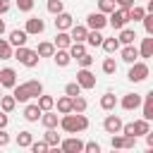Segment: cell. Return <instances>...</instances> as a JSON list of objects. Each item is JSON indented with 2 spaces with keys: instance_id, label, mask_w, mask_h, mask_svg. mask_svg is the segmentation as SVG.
Listing matches in <instances>:
<instances>
[{
  "instance_id": "cell-1",
  "label": "cell",
  "mask_w": 153,
  "mask_h": 153,
  "mask_svg": "<svg viewBox=\"0 0 153 153\" xmlns=\"http://www.w3.org/2000/svg\"><path fill=\"white\" fill-rule=\"evenodd\" d=\"M43 93V86H41V81H36V79H31V81H26V84H19V86H14V100H19V103H26L29 98H38Z\"/></svg>"
},
{
  "instance_id": "cell-2",
  "label": "cell",
  "mask_w": 153,
  "mask_h": 153,
  "mask_svg": "<svg viewBox=\"0 0 153 153\" xmlns=\"http://www.w3.org/2000/svg\"><path fill=\"white\" fill-rule=\"evenodd\" d=\"M60 127H62L65 131H69V134H76V131H84V129L88 127V120H86L81 112H76V115L65 112V117L60 120Z\"/></svg>"
},
{
  "instance_id": "cell-3",
  "label": "cell",
  "mask_w": 153,
  "mask_h": 153,
  "mask_svg": "<svg viewBox=\"0 0 153 153\" xmlns=\"http://www.w3.org/2000/svg\"><path fill=\"white\" fill-rule=\"evenodd\" d=\"M14 57H17L22 65H26V67H36V65H38V53H36V50H29L26 45H17Z\"/></svg>"
},
{
  "instance_id": "cell-4",
  "label": "cell",
  "mask_w": 153,
  "mask_h": 153,
  "mask_svg": "<svg viewBox=\"0 0 153 153\" xmlns=\"http://www.w3.org/2000/svg\"><path fill=\"white\" fill-rule=\"evenodd\" d=\"M127 22H129V10H124V7H122L120 12H115V10L110 12V19H108V24H110L112 29H122Z\"/></svg>"
},
{
  "instance_id": "cell-5",
  "label": "cell",
  "mask_w": 153,
  "mask_h": 153,
  "mask_svg": "<svg viewBox=\"0 0 153 153\" xmlns=\"http://www.w3.org/2000/svg\"><path fill=\"white\" fill-rule=\"evenodd\" d=\"M129 81H143L148 76V65L143 62H131V69H129Z\"/></svg>"
},
{
  "instance_id": "cell-6",
  "label": "cell",
  "mask_w": 153,
  "mask_h": 153,
  "mask_svg": "<svg viewBox=\"0 0 153 153\" xmlns=\"http://www.w3.org/2000/svg\"><path fill=\"white\" fill-rule=\"evenodd\" d=\"M105 24H108V19H105V12H91V14L86 17V26H88V29H96V31H100Z\"/></svg>"
},
{
  "instance_id": "cell-7",
  "label": "cell",
  "mask_w": 153,
  "mask_h": 153,
  "mask_svg": "<svg viewBox=\"0 0 153 153\" xmlns=\"http://www.w3.org/2000/svg\"><path fill=\"white\" fill-rule=\"evenodd\" d=\"M76 84H79L81 88H93V86H96V76L88 72V67H81V72L76 74Z\"/></svg>"
},
{
  "instance_id": "cell-8",
  "label": "cell",
  "mask_w": 153,
  "mask_h": 153,
  "mask_svg": "<svg viewBox=\"0 0 153 153\" xmlns=\"http://www.w3.org/2000/svg\"><path fill=\"white\" fill-rule=\"evenodd\" d=\"M0 86H5V88H14V86H17V72L10 69V67L0 69Z\"/></svg>"
},
{
  "instance_id": "cell-9",
  "label": "cell",
  "mask_w": 153,
  "mask_h": 153,
  "mask_svg": "<svg viewBox=\"0 0 153 153\" xmlns=\"http://www.w3.org/2000/svg\"><path fill=\"white\" fill-rule=\"evenodd\" d=\"M43 29H45V24H43V19H38V17H31V19H26V33L29 36H38V33H43Z\"/></svg>"
},
{
  "instance_id": "cell-10",
  "label": "cell",
  "mask_w": 153,
  "mask_h": 153,
  "mask_svg": "<svg viewBox=\"0 0 153 153\" xmlns=\"http://www.w3.org/2000/svg\"><path fill=\"white\" fill-rule=\"evenodd\" d=\"M103 129H105L108 134H117V131L122 129V120H120L117 115H108L105 122H103Z\"/></svg>"
},
{
  "instance_id": "cell-11",
  "label": "cell",
  "mask_w": 153,
  "mask_h": 153,
  "mask_svg": "<svg viewBox=\"0 0 153 153\" xmlns=\"http://www.w3.org/2000/svg\"><path fill=\"white\" fill-rule=\"evenodd\" d=\"M141 105V96L139 93H127L124 98H122V108L124 110H136Z\"/></svg>"
},
{
  "instance_id": "cell-12",
  "label": "cell",
  "mask_w": 153,
  "mask_h": 153,
  "mask_svg": "<svg viewBox=\"0 0 153 153\" xmlns=\"http://www.w3.org/2000/svg\"><path fill=\"white\" fill-rule=\"evenodd\" d=\"M26 38H29V33L22 31V29H12L10 31V45H24Z\"/></svg>"
},
{
  "instance_id": "cell-13",
  "label": "cell",
  "mask_w": 153,
  "mask_h": 153,
  "mask_svg": "<svg viewBox=\"0 0 153 153\" xmlns=\"http://www.w3.org/2000/svg\"><path fill=\"white\" fill-rule=\"evenodd\" d=\"M62 151H67V153H79V151H84V143H81L79 139H67V141H62Z\"/></svg>"
},
{
  "instance_id": "cell-14",
  "label": "cell",
  "mask_w": 153,
  "mask_h": 153,
  "mask_svg": "<svg viewBox=\"0 0 153 153\" xmlns=\"http://www.w3.org/2000/svg\"><path fill=\"white\" fill-rule=\"evenodd\" d=\"M55 26H57L60 31H67V29L72 26V14H67V12H60V14H57V19H55Z\"/></svg>"
},
{
  "instance_id": "cell-15",
  "label": "cell",
  "mask_w": 153,
  "mask_h": 153,
  "mask_svg": "<svg viewBox=\"0 0 153 153\" xmlns=\"http://www.w3.org/2000/svg\"><path fill=\"white\" fill-rule=\"evenodd\" d=\"M136 57H139V50H136L131 43L122 48V60H124V62H129V65H131V62H136Z\"/></svg>"
},
{
  "instance_id": "cell-16",
  "label": "cell",
  "mask_w": 153,
  "mask_h": 153,
  "mask_svg": "<svg viewBox=\"0 0 153 153\" xmlns=\"http://www.w3.org/2000/svg\"><path fill=\"white\" fill-rule=\"evenodd\" d=\"M41 112H43V110H41L38 105H26V108H24V117H26L29 122H38V120H41Z\"/></svg>"
},
{
  "instance_id": "cell-17",
  "label": "cell",
  "mask_w": 153,
  "mask_h": 153,
  "mask_svg": "<svg viewBox=\"0 0 153 153\" xmlns=\"http://www.w3.org/2000/svg\"><path fill=\"white\" fill-rule=\"evenodd\" d=\"M53 57H55V62H57L60 67H67V65H69V60H72V55H69L65 48H60L57 53H53Z\"/></svg>"
},
{
  "instance_id": "cell-18",
  "label": "cell",
  "mask_w": 153,
  "mask_h": 153,
  "mask_svg": "<svg viewBox=\"0 0 153 153\" xmlns=\"http://www.w3.org/2000/svg\"><path fill=\"white\" fill-rule=\"evenodd\" d=\"M143 120H153V91L146 96V100H143Z\"/></svg>"
},
{
  "instance_id": "cell-19",
  "label": "cell",
  "mask_w": 153,
  "mask_h": 153,
  "mask_svg": "<svg viewBox=\"0 0 153 153\" xmlns=\"http://www.w3.org/2000/svg\"><path fill=\"white\" fill-rule=\"evenodd\" d=\"M41 122H43V127H45V129L57 127V115H55V112H50V110H45V115L41 112Z\"/></svg>"
},
{
  "instance_id": "cell-20",
  "label": "cell",
  "mask_w": 153,
  "mask_h": 153,
  "mask_svg": "<svg viewBox=\"0 0 153 153\" xmlns=\"http://www.w3.org/2000/svg\"><path fill=\"white\" fill-rule=\"evenodd\" d=\"M69 29H72V36H69L72 41H86V33H88L86 26H74V24H72Z\"/></svg>"
},
{
  "instance_id": "cell-21",
  "label": "cell",
  "mask_w": 153,
  "mask_h": 153,
  "mask_svg": "<svg viewBox=\"0 0 153 153\" xmlns=\"http://www.w3.org/2000/svg\"><path fill=\"white\" fill-rule=\"evenodd\" d=\"M100 45H103V50H105V53H117V50H120V41H117L115 36H112V38H103V43H100Z\"/></svg>"
},
{
  "instance_id": "cell-22",
  "label": "cell",
  "mask_w": 153,
  "mask_h": 153,
  "mask_svg": "<svg viewBox=\"0 0 153 153\" xmlns=\"http://www.w3.org/2000/svg\"><path fill=\"white\" fill-rule=\"evenodd\" d=\"M36 53H38V57H53V53H55V45H53V43H38Z\"/></svg>"
},
{
  "instance_id": "cell-23",
  "label": "cell",
  "mask_w": 153,
  "mask_h": 153,
  "mask_svg": "<svg viewBox=\"0 0 153 153\" xmlns=\"http://www.w3.org/2000/svg\"><path fill=\"white\" fill-rule=\"evenodd\" d=\"M134 38H136V33H134L131 29H124V26H122V31H120V38H117V41H120V43H124V45H129V43H134Z\"/></svg>"
},
{
  "instance_id": "cell-24",
  "label": "cell",
  "mask_w": 153,
  "mask_h": 153,
  "mask_svg": "<svg viewBox=\"0 0 153 153\" xmlns=\"http://www.w3.org/2000/svg\"><path fill=\"white\" fill-rule=\"evenodd\" d=\"M14 105H17L14 96H2V98H0V108H2V112H12Z\"/></svg>"
},
{
  "instance_id": "cell-25",
  "label": "cell",
  "mask_w": 153,
  "mask_h": 153,
  "mask_svg": "<svg viewBox=\"0 0 153 153\" xmlns=\"http://www.w3.org/2000/svg\"><path fill=\"white\" fill-rule=\"evenodd\" d=\"M139 55H141V57H151V55H153V38H143Z\"/></svg>"
},
{
  "instance_id": "cell-26",
  "label": "cell",
  "mask_w": 153,
  "mask_h": 153,
  "mask_svg": "<svg viewBox=\"0 0 153 153\" xmlns=\"http://www.w3.org/2000/svg\"><path fill=\"white\" fill-rule=\"evenodd\" d=\"M84 53H86L84 41H74V43H69V55H72V57H79V55H84Z\"/></svg>"
},
{
  "instance_id": "cell-27",
  "label": "cell",
  "mask_w": 153,
  "mask_h": 153,
  "mask_svg": "<svg viewBox=\"0 0 153 153\" xmlns=\"http://www.w3.org/2000/svg\"><path fill=\"white\" fill-rule=\"evenodd\" d=\"M115 105H117V98H115L112 93H105V96L100 98V108H103V110H112Z\"/></svg>"
},
{
  "instance_id": "cell-28",
  "label": "cell",
  "mask_w": 153,
  "mask_h": 153,
  "mask_svg": "<svg viewBox=\"0 0 153 153\" xmlns=\"http://www.w3.org/2000/svg\"><path fill=\"white\" fill-rule=\"evenodd\" d=\"M31 141H33V139H31V131H26V129H24V131H19V134H17V143H19L22 148H29V146H31Z\"/></svg>"
},
{
  "instance_id": "cell-29",
  "label": "cell",
  "mask_w": 153,
  "mask_h": 153,
  "mask_svg": "<svg viewBox=\"0 0 153 153\" xmlns=\"http://www.w3.org/2000/svg\"><path fill=\"white\" fill-rule=\"evenodd\" d=\"M69 43H72V38H69V33H65V31H60V33L55 36V45H57V48H69Z\"/></svg>"
},
{
  "instance_id": "cell-30",
  "label": "cell",
  "mask_w": 153,
  "mask_h": 153,
  "mask_svg": "<svg viewBox=\"0 0 153 153\" xmlns=\"http://www.w3.org/2000/svg\"><path fill=\"white\" fill-rule=\"evenodd\" d=\"M84 110H86V100H84L81 93H79V96L72 98V112H84Z\"/></svg>"
},
{
  "instance_id": "cell-31",
  "label": "cell",
  "mask_w": 153,
  "mask_h": 153,
  "mask_svg": "<svg viewBox=\"0 0 153 153\" xmlns=\"http://www.w3.org/2000/svg\"><path fill=\"white\" fill-rule=\"evenodd\" d=\"M45 143H48V146H57V143H60V134L55 131V127H50V129L45 131Z\"/></svg>"
},
{
  "instance_id": "cell-32",
  "label": "cell",
  "mask_w": 153,
  "mask_h": 153,
  "mask_svg": "<svg viewBox=\"0 0 153 153\" xmlns=\"http://www.w3.org/2000/svg\"><path fill=\"white\" fill-rule=\"evenodd\" d=\"M53 105H55V100L50 98V96H38V108L45 112V110H53Z\"/></svg>"
},
{
  "instance_id": "cell-33",
  "label": "cell",
  "mask_w": 153,
  "mask_h": 153,
  "mask_svg": "<svg viewBox=\"0 0 153 153\" xmlns=\"http://www.w3.org/2000/svg\"><path fill=\"white\" fill-rule=\"evenodd\" d=\"M57 110L65 115V112H72V98L69 96H65V98H60L57 100Z\"/></svg>"
},
{
  "instance_id": "cell-34",
  "label": "cell",
  "mask_w": 153,
  "mask_h": 153,
  "mask_svg": "<svg viewBox=\"0 0 153 153\" xmlns=\"http://www.w3.org/2000/svg\"><path fill=\"white\" fill-rule=\"evenodd\" d=\"M10 57H12L10 41H2V38H0V60H10Z\"/></svg>"
},
{
  "instance_id": "cell-35",
  "label": "cell",
  "mask_w": 153,
  "mask_h": 153,
  "mask_svg": "<svg viewBox=\"0 0 153 153\" xmlns=\"http://www.w3.org/2000/svg\"><path fill=\"white\" fill-rule=\"evenodd\" d=\"M103 72H105V74H115V72H117V62H115V57H105V62H103Z\"/></svg>"
},
{
  "instance_id": "cell-36",
  "label": "cell",
  "mask_w": 153,
  "mask_h": 153,
  "mask_svg": "<svg viewBox=\"0 0 153 153\" xmlns=\"http://www.w3.org/2000/svg\"><path fill=\"white\" fill-rule=\"evenodd\" d=\"M131 124H134V134H146V131H151L148 120H139V122H131Z\"/></svg>"
},
{
  "instance_id": "cell-37",
  "label": "cell",
  "mask_w": 153,
  "mask_h": 153,
  "mask_svg": "<svg viewBox=\"0 0 153 153\" xmlns=\"http://www.w3.org/2000/svg\"><path fill=\"white\" fill-rule=\"evenodd\" d=\"M143 14H146V10L143 7H129V19H134V22H139V19H143Z\"/></svg>"
},
{
  "instance_id": "cell-38",
  "label": "cell",
  "mask_w": 153,
  "mask_h": 153,
  "mask_svg": "<svg viewBox=\"0 0 153 153\" xmlns=\"http://www.w3.org/2000/svg\"><path fill=\"white\" fill-rule=\"evenodd\" d=\"M86 41H88V45H100V43H103V36L93 29L91 33H86Z\"/></svg>"
},
{
  "instance_id": "cell-39",
  "label": "cell",
  "mask_w": 153,
  "mask_h": 153,
  "mask_svg": "<svg viewBox=\"0 0 153 153\" xmlns=\"http://www.w3.org/2000/svg\"><path fill=\"white\" fill-rule=\"evenodd\" d=\"M65 93H67L69 98H74V96H79V93H81V86H79L76 81H72V84H67V86H65Z\"/></svg>"
},
{
  "instance_id": "cell-40",
  "label": "cell",
  "mask_w": 153,
  "mask_h": 153,
  "mask_svg": "<svg viewBox=\"0 0 153 153\" xmlns=\"http://www.w3.org/2000/svg\"><path fill=\"white\" fill-rule=\"evenodd\" d=\"M115 10V0H98V12H112Z\"/></svg>"
},
{
  "instance_id": "cell-41",
  "label": "cell",
  "mask_w": 153,
  "mask_h": 153,
  "mask_svg": "<svg viewBox=\"0 0 153 153\" xmlns=\"http://www.w3.org/2000/svg\"><path fill=\"white\" fill-rule=\"evenodd\" d=\"M48 12L60 14V12H62V0H48Z\"/></svg>"
},
{
  "instance_id": "cell-42",
  "label": "cell",
  "mask_w": 153,
  "mask_h": 153,
  "mask_svg": "<svg viewBox=\"0 0 153 153\" xmlns=\"http://www.w3.org/2000/svg\"><path fill=\"white\" fill-rule=\"evenodd\" d=\"M29 148H31V151H33V153H45V151H48V148H50V146H48V143H45V141H41V143H38V141H36V143H33V141H31V146H29Z\"/></svg>"
},
{
  "instance_id": "cell-43",
  "label": "cell",
  "mask_w": 153,
  "mask_h": 153,
  "mask_svg": "<svg viewBox=\"0 0 153 153\" xmlns=\"http://www.w3.org/2000/svg\"><path fill=\"white\" fill-rule=\"evenodd\" d=\"M143 26H146V33L151 36L153 33V14H143Z\"/></svg>"
},
{
  "instance_id": "cell-44",
  "label": "cell",
  "mask_w": 153,
  "mask_h": 153,
  "mask_svg": "<svg viewBox=\"0 0 153 153\" xmlns=\"http://www.w3.org/2000/svg\"><path fill=\"white\" fill-rule=\"evenodd\" d=\"M76 60H79V65H81V67H91V65H93V57H91L88 53H84V55H79Z\"/></svg>"
},
{
  "instance_id": "cell-45",
  "label": "cell",
  "mask_w": 153,
  "mask_h": 153,
  "mask_svg": "<svg viewBox=\"0 0 153 153\" xmlns=\"http://www.w3.org/2000/svg\"><path fill=\"white\" fill-rule=\"evenodd\" d=\"M17 7H19L22 12H31V7H33V0H17Z\"/></svg>"
},
{
  "instance_id": "cell-46",
  "label": "cell",
  "mask_w": 153,
  "mask_h": 153,
  "mask_svg": "<svg viewBox=\"0 0 153 153\" xmlns=\"http://www.w3.org/2000/svg\"><path fill=\"white\" fill-rule=\"evenodd\" d=\"M84 151H88V153H100V146H98L96 141H91V143H84Z\"/></svg>"
},
{
  "instance_id": "cell-47",
  "label": "cell",
  "mask_w": 153,
  "mask_h": 153,
  "mask_svg": "<svg viewBox=\"0 0 153 153\" xmlns=\"http://www.w3.org/2000/svg\"><path fill=\"white\" fill-rule=\"evenodd\" d=\"M120 131H124V136H136V134H134V124H122Z\"/></svg>"
},
{
  "instance_id": "cell-48",
  "label": "cell",
  "mask_w": 153,
  "mask_h": 153,
  "mask_svg": "<svg viewBox=\"0 0 153 153\" xmlns=\"http://www.w3.org/2000/svg\"><path fill=\"white\" fill-rule=\"evenodd\" d=\"M110 146H112V148H122V136H112Z\"/></svg>"
},
{
  "instance_id": "cell-49",
  "label": "cell",
  "mask_w": 153,
  "mask_h": 153,
  "mask_svg": "<svg viewBox=\"0 0 153 153\" xmlns=\"http://www.w3.org/2000/svg\"><path fill=\"white\" fill-rule=\"evenodd\" d=\"M115 2H117L120 7H124V10H129V7L134 5V0H115Z\"/></svg>"
},
{
  "instance_id": "cell-50",
  "label": "cell",
  "mask_w": 153,
  "mask_h": 153,
  "mask_svg": "<svg viewBox=\"0 0 153 153\" xmlns=\"http://www.w3.org/2000/svg\"><path fill=\"white\" fill-rule=\"evenodd\" d=\"M7 143H10V136H7V134L0 129V146H7Z\"/></svg>"
},
{
  "instance_id": "cell-51",
  "label": "cell",
  "mask_w": 153,
  "mask_h": 153,
  "mask_svg": "<svg viewBox=\"0 0 153 153\" xmlns=\"http://www.w3.org/2000/svg\"><path fill=\"white\" fill-rule=\"evenodd\" d=\"M7 127V112H0V129Z\"/></svg>"
},
{
  "instance_id": "cell-52",
  "label": "cell",
  "mask_w": 153,
  "mask_h": 153,
  "mask_svg": "<svg viewBox=\"0 0 153 153\" xmlns=\"http://www.w3.org/2000/svg\"><path fill=\"white\" fill-rule=\"evenodd\" d=\"M7 10H10V2L7 0H0V14H5Z\"/></svg>"
},
{
  "instance_id": "cell-53",
  "label": "cell",
  "mask_w": 153,
  "mask_h": 153,
  "mask_svg": "<svg viewBox=\"0 0 153 153\" xmlns=\"http://www.w3.org/2000/svg\"><path fill=\"white\" fill-rule=\"evenodd\" d=\"M2 33H5V22L0 19V36H2Z\"/></svg>"
},
{
  "instance_id": "cell-54",
  "label": "cell",
  "mask_w": 153,
  "mask_h": 153,
  "mask_svg": "<svg viewBox=\"0 0 153 153\" xmlns=\"http://www.w3.org/2000/svg\"><path fill=\"white\" fill-rule=\"evenodd\" d=\"M0 98H2V91H0Z\"/></svg>"
}]
</instances>
